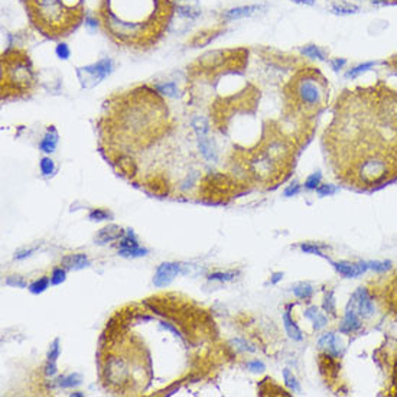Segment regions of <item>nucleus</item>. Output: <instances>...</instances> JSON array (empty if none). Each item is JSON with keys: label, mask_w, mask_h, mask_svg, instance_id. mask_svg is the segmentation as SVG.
<instances>
[{"label": "nucleus", "mask_w": 397, "mask_h": 397, "mask_svg": "<svg viewBox=\"0 0 397 397\" xmlns=\"http://www.w3.org/2000/svg\"><path fill=\"white\" fill-rule=\"evenodd\" d=\"M169 0H103L101 25L126 45H146L159 37L170 18Z\"/></svg>", "instance_id": "f257e3e1"}, {"label": "nucleus", "mask_w": 397, "mask_h": 397, "mask_svg": "<svg viewBox=\"0 0 397 397\" xmlns=\"http://www.w3.org/2000/svg\"><path fill=\"white\" fill-rule=\"evenodd\" d=\"M35 26L48 37H64L82 19V0H26Z\"/></svg>", "instance_id": "f03ea898"}, {"label": "nucleus", "mask_w": 397, "mask_h": 397, "mask_svg": "<svg viewBox=\"0 0 397 397\" xmlns=\"http://www.w3.org/2000/svg\"><path fill=\"white\" fill-rule=\"evenodd\" d=\"M293 95L299 107L306 113H315L326 101V84L317 73H306L295 81Z\"/></svg>", "instance_id": "7ed1b4c3"}, {"label": "nucleus", "mask_w": 397, "mask_h": 397, "mask_svg": "<svg viewBox=\"0 0 397 397\" xmlns=\"http://www.w3.org/2000/svg\"><path fill=\"white\" fill-rule=\"evenodd\" d=\"M3 62H6L3 70L6 71V78L10 84L20 90H26L34 84V71L29 65L28 57H6Z\"/></svg>", "instance_id": "20e7f679"}, {"label": "nucleus", "mask_w": 397, "mask_h": 397, "mask_svg": "<svg viewBox=\"0 0 397 397\" xmlns=\"http://www.w3.org/2000/svg\"><path fill=\"white\" fill-rule=\"evenodd\" d=\"M112 67H113V64L110 59H101L95 64L78 68L77 76H78L81 85L84 88H91V87L97 85L112 73Z\"/></svg>", "instance_id": "39448f33"}, {"label": "nucleus", "mask_w": 397, "mask_h": 397, "mask_svg": "<svg viewBox=\"0 0 397 397\" xmlns=\"http://www.w3.org/2000/svg\"><path fill=\"white\" fill-rule=\"evenodd\" d=\"M194 130L197 133V139H198V146L202 156L209 160V162H215L217 160V151L214 146V142L209 136V124L204 117H197L192 121Z\"/></svg>", "instance_id": "423d86ee"}, {"label": "nucleus", "mask_w": 397, "mask_h": 397, "mask_svg": "<svg viewBox=\"0 0 397 397\" xmlns=\"http://www.w3.org/2000/svg\"><path fill=\"white\" fill-rule=\"evenodd\" d=\"M348 306H351L356 312L358 314V317L368 318L373 315L374 312V306H373V301L368 295V292L364 289V287H359L357 289V292L353 295Z\"/></svg>", "instance_id": "0eeeda50"}, {"label": "nucleus", "mask_w": 397, "mask_h": 397, "mask_svg": "<svg viewBox=\"0 0 397 397\" xmlns=\"http://www.w3.org/2000/svg\"><path fill=\"white\" fill-rule=\"evenodd\" d=\"M179 272H181L179 263H172V262L162 263L153 276V284L156 287H166Z\"/></svg>", "instance_id": "6e6552de"}, {"label": "nucleus", "mask_w": 397, "mask_h": 397, "mask_svg": "<svg viewBox=\"0 0 397 397\" xmlns=\"http://www.w3.org/2000/svg\"><path fill=\"white\" fill-rule=\"evenodd\" d=\"M106 377L113 384L123 383L124 378L127 377V367H126V364L120 358H112L110 361H107Z\"/></svg>", "instance_id": "1a4fd4ad"}, {"label": "nucleus", "mask_w": 397, "mask_h": 397, "mask_svg": "<svg viewBox=\"0 0 397 397\" xmlns=\"http://www.w3.org/2000/svg\"><path fill=\"white\" fill-rule=\"evenodd\" d=\"M124 231L123 228L119 227V226H114V224H109L106 227H103L97 236L94 238L95 244H100V246H104L107 243H112V241H117V240H121L124 237Z\"/></svg>", "instance_id": "9d476101"}, {"label": "nucleus", "mask_w": 397, "mask_h": 397, "mask_svg": "<svg viewBox=\"0 0 397 397\" xmlns=\"http://www.w3.org/2000/svg\"><path fill=\"white\" fill-rule=\"evenodd\" d=\"M318 345H319L322 350H325V351H326V354H328V356H331V357H340V356H341V353H342L341 345H340V341H338L337 335H335V334H332V332L323 334V335L319 338Z\"/></svg>", "instance_id": "9b49d317"}, {"label": "nucleus", "mask_w": 397, "mask_h": 397, "mask_svg": "<svg viewBox=\"0 0 397 397\" xmlns=\"http://www.w3.org/2000/svg\"><path fill=\"white\" fill-rule=\"evenodd\" d=\"M335 269L345 278H356L362 275L367 269H368V265L367 263H348V262H340V263H334Z\"/></svg>", "instance_id": "f8f14e48"}, {"label": "nucleus", "mask_w": 397, "mask_h": 397, "mask_svg": "<svg viewBox=\"0 0 397 397\" xmlns=\"http://www.w3.org/2000/svg\"><path fill=\"white\" fill-rule=\"evenodd\" d=\"M61 354V347H59V340H54V342L49 347L48 356H46V365H45V374L48 377H52L57 374V359Z\"/></svg>", "instance_id": "ddd939ff"}, {"label": "nucleus", "mask_w": 397, "mask_h": 397, "mask_svg": "<svg viewBox=\"0 0 397 397\" xmlns=\"http://www.w3.org/2000/svg\"><path fill=\"white\" fill-rule=\"evenodd\" d=\"M361 328V321L358 318V314L351 308L348 306L347 311H345V317L342 319V323L340 326V332L342 334H353Z\"/></svg>", "instance_id": "4468645a"}, {"label": "nucleus", "mask_w": 397, "mask_h": 397, "mask_svg": "<svg viewBox=\"0 0 397 397\" xmlns=\"http://www.w3.org/2000/svg\"><path fill=\"white\" fill-rule=\"evenodd\" d=\"M62 267L65 270H81L90 266V262L84 253H77V254H70L65 256L61 262Z\"/></svg>", "instance_id": "2eb2a0df"}, {"label": "nucleus", "mask_w": 397, "mask_h": 397, "mask_svg": "<svg viewBox=\"0 0 397 397\" xmlns=\"http://www.w3.org/2000/svg\"><path fill=\"white\" fill-rule=\"evenodd\" d=\"M263 6L260 4H253V6H240V7H234L228 12L224 13V18L226 19H230V20H234V19H241V18H246V16H250L256 12H259Z\"/></svg>", "instance_id": "dca6fc26"}, {"label": "nucleus", "mask_w": 397, "mask_h": 397, "mask_svg": "<svg viewBox=\"0 0 397 397\" xmlns=\"http://www.w3.org/2000/svg\"><path fill=\"white\" fill-rule=\"evenodd\" d=\"M57 145H58V133L55 132V129H49L39 143L40 151L45 153H52L57 149Z\"/></svg>", "instance_id": "f3484780"}, {"label": "nucleus", "mask_w": 397, "mask_h": 397, "mask_svg": "<svg viewBox=\"0 0 397 397\" xmlns=\"http://www.w3.org/2000/svg\"><path fill=\"white\" fill-rule=\"evenodd\" d=\"M283 325H284V329H286L287 335H289L292 340H295V341H301V340H302V332H301V329L298 328L296 322L290 318L289 309L283 314Z\"/></svg>", "instance_id": "a211bd4d"}, {"label": "nucleus", "mask_w": 397, "mask_h": 397, "mask_svg": "<svg viewBox=\"0 0 397 397\" xmlns=\"http://www.w3.org/2000/svg\"><path fill=\"white\" fill-rule=\"evenodd\" d=\"M305 317L312 321L315 329H321V328H323L326 325V318L319 312V309H318L317 306H309L305 311Z\"/></svg>", "instance_id": "6ab92c4d"}, {"label": "nucleus", "mask_w": 397, "mask_h": 397, "mask_svg": "<svg viewBox=\"0 0 397 397\" xmlns=\"http://www.w3.org/2000/svg\"><path fill=\"white\" fill-rule=\"evenodd\" d=\"M58 386L62 387V389H73V387H77L82 383V377L78 373H71L68 376H62L58 378Z\"/></svg>", "instance_id": "aec40b11"}, {"label": "nucleus", "mask_w": 397, "mask_h": 397, "mask_svg": "<svg viewBox=\"0 0 397 397\" xmlns=\"http://www.w3.org/2000/svg\"><path fill=\"white\" fill-rule=\"evenodd\" d=\"M357 4L354 3H350V1H345V0H340V1H335L332 3V10L337 12V13H341V15H350V13H356L358 12Z\"/></svg>", "instance_id": "412c9836"}, {"label": "nucleus", "mask_w": 397, "mask_h": 397, "mask_svg": "<svg viewBox=\"0 0 397 397\" xmlns=\"http://www.w3.org/2000/svg\"><path fill=\"white\" fill-rule=\"evenodd\" d=\"M301 52H302V55H305V57H308V58H312V59L323 61V59L326 58V54H325L319 46H317V45H308V46L302 48Z\"/></svg>", "instance_id": "4be33fe9"}, {"label": "nucleus", "mask_w": 397, "mask_h": 397, "mask_svg": "<svg viewBox=\"0 0 397 397\" xmlns=\"http://www.w3.org/2000/svg\"><path fill=\"white\" fill-rule=\"evenodd\" d=\"M293 293L299 299H309L312 296V293H314V289L308 283H299V284H296L293 287Z\"/></svg>", "instance_id": "5701e85b"}, {"label": "nucleus", "mask_w": 397, "mask_h": 397, "mask_svg": "<svg viewBox=\"0 0 397 397\" xmlns=\"http://www.w3.org/2000/svg\"><path fill=\"white\" fill-rule=\"evenodd\" d=\"M217 34H218V31H208V32L198 34L194 39L191 40V43H192L194 46H204V45H208L211 40L215 38Z\"/></svg>", "instance_id": "b1692460"}, {"label": "nucleus", "mask_w": 397, "mask_h": 397, "mask_svg": "<svg viewBox=\"0 0 397 397\" xmlns=\"http://www.w3.org/2000/svg\"><path fill=\"white\" fill-rule=\"evenodd\" d=\"M49 283H51V279H48L46 276H43V278L35 280L34 283H31L29 290H31L34 295H39V293L45 292V290L49 287Z\"/></svg>", "instance_id": "393cba45"}, {"label": "nucleus", "mask_w": 397, "mask_h": 397, "mask_svg": "<svg viewBox=\"0 0 397 397\" xmlns=\"http://www.w3.org/2000/svg\"><path fill=\"white\" fill-rule=\"evenodd\" d=\"M119 254L123 257H142L148 254V250L137 246V247H130V248H119Z\"/></svg>", "instance_id": "a878e982"}, {"label": "nucleus", "mask_w": 397, "mask_h": 397, "mask_svg": "<svg viewBox=\"0 0 397 397\" xmlns=\"http://www.w3.org/2000/svg\"><path fill=\"white\" fill-rule=\"evenodd\" d=\"M374 64H376V62H362V64H358V65L353 67L351 70L347 71L345 77H347V78H356V77H358L359 74H362V73H365L367 70L373 68Z\"/></svg>", "instance_id": "bb28decb"}, {"label": "nucleus", "mask_w": 397, "mask_h": 397, "mask_svg": "<svg viewBox=\"0 0 397 397\" xmlns=\"http://www.w3.org/2000/svg\"><path fill=\"white\" fill-rule=\"evenodd\" d=\"M283 378H284L286 386H287L290 390H293V392H301V386H299L296 377L290 373L289 368H284V370H283Z\"/></svg>", "instance_id": "cd10ccee"}, {"label": "nucleus", "mask_w": 397, "mask_h": 397, "mask_svg": "<svg viewBox=\"0 0 397 397\" xmlns=\"http://www.w3.org/2000/svg\"><path fill=\"white\" fill-rule=\"evenodd\" d=\"M119 244L120 248H130V247H137V246H139L137 240L134 237L133 230H127L126 234H124V237L120 240Z\"/></svg>", "instance_id": "c85d7f7f"}, {"label": "nucleus", "mask_w": 397, "mask_h": 397, "mask_svg": "<svg viewBox=\"0 0 397 397\" xmlns=\"http://www.w3.org/2000/svg\"><path fill=\"white\" fill-rule=\"evenodd\" d=\"M156 90L159 93L168 95V97H176L178 95V88L173 82H166V84H159L156 85Z\"/></svg>", "instance_id": "c756f323"}, {"label": "nucleus", "mask_w": 397, "mask_h": 397, "mask_svg": "<svg viewBox=\"0 0 397 397\" xmlns=\"http://www.w3.org/2000/svg\"><path fill=\"white\" fill-rule=\"evenodd\" d=\"M40 172L42 175L45 176H51L55 170V165H54V160L51 158H42L40 159Z\"/></svg>", "instance_id": "7c9ffc66"}, {"label": "nucleus", "mask_w": 397, "mask_h": 397, "mask_svg": "<svg viewBox=\"0 0 397 397\" xmlns=\"http://www.w3.org/2000/svg\"><path fill=\"white\" fill-rule=\"evenodd\" d=\"M88 218H90L91 221H106V220L110 218V214H109L107 211H104V209L97 208V209H93V211L90 212Z\"/></svg>", "instance_id": "2f4dec72"}, {"label": "nucleus", "mask_w": 397, "mask_h": 397, "mask_svg": "<svg viewBox=\"0 0 397 397\" xmlns=\"http://www.w3.org/2000/svg\"><path fill=\"white\" fill-rule=\"evenodd\" d=\"M236 276V273H231V272H215V273H211L208 275L209 280H218V282H228Z\"/></svg>", "instance_id": "473e14b6"}, {"label": "nucleus", "mask_w": 397, "mask_h": 397, "mask_svg": "<svg viewBox=\"0 0 397 397\" xmlns=\"http://www.w3.org/2000/svg\"><path fill=\"white\" fill-rule=\"evenodd\" d=\"M323 309L332 315H335V301H334V293L329 292L326 296H325V301H323Z\"/></svg>", "instance_id": "72a5a7b5"}, {"label": "nucleus", "mask_w": 397, "mask_h": 397, "mask_svg": "<svg viewBox=\"0 0 397 397\" xmlns=\"http://www.w3.org/2000/svg\"><path fill=\"white\" fill-rule=\"evenodd\" d=\"M64 280H65V269L64 267L55 269L52 272V276H51V283L52 284H61Z\"/></svg>", "instance_id": "f704fd0d"}, {"label": "nucleus", "mask_w": 397, "mask_h": 397, "mask_svg": "<svg viewBox=\"0 0 397 397\" xmlns=\"http://www.w3.org/2000/svg\"><path fill=\"white\" fill-rule=\"evenodd\" d=\"M319 182H321V173H319V172H315V173H312V175L306 179L305 187H306L308 189H317L318 187H319Z\"/></svg>", "instance_id": "c9c22d12"}, {"label": "nucleus", "mask_w": 397, "mask_h": 397, "mask_svg": "<svg viewBox=\"0 0 397 397\" xmlns=\"http://www.w3.org/2000/svg\"><path fill=\"white\" fill-rule=\"evenodd\" d=\"M318 195L321 197H329V195H334L337 192V188L334 185H319L317 188Z\"/></svg>", "instance_id": "e433bc0d"}, {"label": "nucleus", "mask_w": 397, "mask_h": 397, "mask_svg": "<svg viewBox=\"0 0 397 397\" xmlns=\"http://www.w3.org/2000/svg\"><path fill=\"white\" fill-rule=\"evenodd\" d=\"M6 283L9 286H13V287H20V289L26 287V282L22 276H9L6 279Z\"/></svg>", "instance_id": "4c0bfd02"}, {"label": "nucleus", "mask_w": 397, "mask_h": 397, "mask_svg": "<svg viewBox=\"0 0 397 397\" xmlns=\"http://www.w3.org/2000/svg\"><path fill=\"white\" fill-rule=\"evenodd\" d=\"M367 265H368V267H371V269L376 270V272H386V270L390 269V266H392L390 262H370V263H367Z\"/></svg>", "instance_id": "58836bf2"}, {"label": "nucleus", "mask_w": 397, "mask_h": 397, "mask_svg": "<svg viewBox=\"0 0 397 397\" xmlns=\"http://www.w3.org/2000/svg\"><path fill=\"white\" fill-rule=\"evenodd\" d=\"M55 52H57V55H58L59 59H68V58H70V54H71L68 45H65V43H59V45L57 46Z\"/></svg>", "instance_id": "ea45409f"}, {"label": "nucleus", "mask_w": 397, "mask_h": 397, "mask_svg": "<svg viewBox=\"0 0 397 397\" xmlns=\"http://www.w3.org/2000/svg\"><path fill=\"white\" fill-rule=\"evenodd\" d=\"M301 250L305 251V253H312V254H318V256H323L322 251H321V248L318 246H314V244H302Z\"/></svg>", "instance_id": "a19ab883"}, {"label": "nucleus", "mask_w": 397, "mask_h": 397, "mask_svg": "<svg viewBox=\"0 0 397 397\" xmlns=\"http://www.w3.org/2000/svg\"><path fill=\"white\" fill-rule=\"evenodd\" d=\"M247 367H248V370H251V371H254V373H257V371H263L266 367H265V364L262 362V361H259V359H254V361H250L248 364H247Z\"/></svg>", "instance_id": "79ce46f5"}, {"label": "nucleus", "mask_w": 397, "mask_h": 397, "mask_svg": "<svg viewBox=\"0 0 397 397\" xmlns=\"http://www.w3.org/2000/svg\"><path fill=\"white\" fill-rule=\"evenodd\" d=\"M345 64H347V61H345L344 58H334V59L331 61V67H332L334 71L342 70V68L345 67Z\"/></svg>", "instance_id": "37998d69"}, {"label": "nucleus", "mask_w": 397, "mask_h": 397, "mask_svg": "<svg viewBox=\"0 0 397 397\" xmlns=\"http://www.w3.org/2000/svg\"><path fill=\"white\" fill-rule=\"evenodd\" d=\"M299 185H298V182H293L292 185H289L286 189H284V197H293V195H296V194H299Z\"/></svg>", "instance_id": "c03bdc74"}, {"label": "nucleus", "mask_w": 397, "mask_h": 397, "mask_svg": "<svg viewBox=\"0 0 397 397\" xmlns=\"http://www.w3.org/2000/svg\"><path fill=\"white\" fill-rule=\"evenodd\" d=\"M34 251H35V248H28V250H19V251H16V254H15V259H16V260H23V259H26V257H31Z\"/></svg>", "instance_id": "a18cd8bd"}, {"label": "nucleus", "mask_w": 397, "mask_h": 397, "mask_svg": "<svg viewBox=\"0 0 397 397\" xmlns=\"http://www.w3.org/2000/svg\"><path fill=\"white\" fill-rule=\"evenodd\" d=\"M162 326H163L165 329H168V331L173 332V334H175L176 337H181V334H179V332H178V331H176V329H175V328H173L172 325H169V323H166V322H162Z\"/></svg>", "instance_id": "49530a36"}, {"label": "nucleus", "mask_w": 397, "mask_h": 397, "mask_svg": "<svg viewBox=\"0 0 397 397\" xmlns=\"http://www.w3.org/2000/svg\"><path fill=\"white\" fill-rule=\"evenodd\" d=\"M387 65L393 67V68H395V70L397 71V55H396V57H393V58H392V59H390V61L387 62Z\"/></svg>", "instance_id": "de8ad7c7"}, {"label": "nucleus", "mask_w": 397, "mask_h": 397, "mask_svg": "<svg viewBox=\"0 0 397 397\" xmlns=\"http://www.w3.org/2000/svg\"><path fill=\"white\" fill-rule=\"evenodd\" d=\"M283 278V275L282 273H275L273 275V278H272V283H278L280 279Z\"/></svg>", "instance_id": "09e8293b"}, {"label": "nucleus", "mask_w": 397, "mask_h": 397, "mask_svg": "<svg viewBox=\"0 0 397 397\" xmlns=\"http://www.w3.org/2000/svg\"><path fill=\"white\" fill-rule=\"evenodd\" d=\"M296 3H305V4H314V0H293Z\"/></svg>", "instance_id": "8fccbe9b"}, {"label": "nucleus", "mask_w": 397, "mask_h": 397, "mask_svg": "<svg viewBox=\"0 0 397 397\" xmlns=\"http://www.w3.org/2000/svg\"><path fill=\"white\" fill-rule=\"evenodd\" d=\"M395 384H396V390H397V364H396V371H395Z\"/></svg>", "instance_id": "3c124183"}, {"label": "nucleus", "mask_w": 397, "mask_h": 397, "mask_svg": "<svg viewBox=\"0 0 397 397\" xmlns=\"http://www.w3.org/2000/svg\"><path fill=\"white\" fill-rule=\"evenodd\" d=\"M71 396H78V397H82L84 395L82 393H79V392H77V393H71Z\"/></svg>", "instance_id": "603ef678"}, {"label": "nucleus", "mask_w": 397, "mask_h": 397, "mask_svg": "<svg viewBox=\"0 0 397 397\" xmlns=\"http://www.w3.org/2000/svg\"><path fill=\"white\" fill-rule=\"evenodd\" d=\"M373 1H395L396 3L397 0H373Z\"/></svg>", "instance_id": "864d4df0"}, {"label": "nucleus", "mask_w": 397, "mask_h": 397, "mask_svg": "<svg viewBox=\"0 0 397 397\" xmlns=\"http://www.w3.org/2000/svg\"><path fill=\"white\" fill-rule=\"evenodd\" d=\"M396 74H397V71H396Z\"/></svg>", "instance_id": "5fc2aeb1"}]
</instances>
